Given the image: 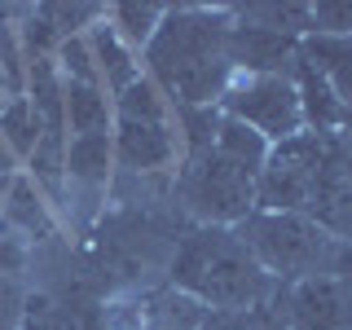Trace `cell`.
Here are the masks:
<instances>
[{"label":"cell","instance_id":"obj_15","mask_svg":"<svg viewBox=\"0 0 352 330\" xmlns=\"http://www.w3.org/2000/svg\"><path fill=\"white\" fill-rule=\"evenodd\" d=\"M234 9V18L251 22V27H264L273 31V36H286V40H308L313 36V9H308V0H251V5H229Z\"/></svg>","mask_w":352,"mask_h":330},{"label":"cell","instance_id":"obj_26","mask_svg":"<svg viewBox=\"0 0 352 330\" xmlns=\"http://www.w3.org/2000/svg\"><path fill=\"white\" fill-rule=\"evenodd\" d=\"M282 291V286H278ZM247 330H286V317H282V295H273L269 304H260L256 313H251V326Z\"/></svg>","mask_w":352,"mask_h":330},{"label":"cell","instance_id":"obj_6","mask_svg":"<svg viewBox=\"0 0 352 330\" xmlns=\"http://www.w3.org/2000/svg\"><path fill=\"white\" fill-rule=\"evenodd\" d=\"M216 106L225 119H238L251 132H260L269 146L304 132V115H300V97H295L291 75H234Z\"/></svg>","mask_w":352,"mask_h":330},{"label":"cell","instance_id":"obj_1","mask_svg":"<svg viewBox=\"0 0 352 330\" xmlns=\"http://www.w3.org/2000/svg\"><path fill=\"white\" fill-rule=\"evenodd\" d=\"M229 27V5H168L150 49L141 53L146 80L172 106H216L234 80V66L225 58Z\"/></svg>","mask_w":352,"mask_h":330},{"label":"cell","instance_id":"obj_19","mask_svg":"<svg viewBox=\"0 0 352 330\" xmlns=\"http://www.w3.org/2000/svg\"><path fill=\"white\" fill-rule=\"evenodd\" d=\"M216 150L229 154L234 163H242V168H251V172H260L264 159H269V141H264L260 132H251L247 124H238V119H220Z\"/></svg>","mask_w":352,"mask_h":330},{"label":"cell","instance_id":"obj_28","mask_svg":"<svg viewBox=\"0 0 352 330\" xmlns=\"http://www.w3.org/2000/svg\"><path fill=\"white\" fill-rule=\"evenodd\" d=\"M18 172H22V163H18V154L5 146V141H0V194L9 190V185L18 181Z\"/></svg>","mask_w":352,"mask_h":330},{"label":"cell","instance_id":"obj_2","mask_svg":"<svg viewBox=\"0 0 352 330\" xmlns=\"http://www.w3.org/2000/svg\"><path fill=\"white\" fill-rule=\"evenodd\" d=\"M163 282L203 308H225V313H251L278 295V282L256 264L242 234L225 225H185Z\"/></svg>","mask_w":352,"mask_h":330},{"label":"cell","instance_id":"obj_3","mask_svg":"<svg viewBox=\"0 0 352 330\" xmlns=\"http://www.w3.org/2000/svg\"><path fill=\"white\" fill-rule=\"evenodd\" d=\"M115 172L119 176H172L181 168V137H176L172 102L141 75L115 97Z\"/></svg>","mask_w":352,"mask_h":330},{"label":"cell","instance_id":"obj_14","mask_svg":"<svg viewBox=\"0 0 352 330\" xmlns=\"http://www.w3.org/2000/svg\"><path fill=\"white\" fill-rule=\"evenodd\" d=\"M300 58H308L326 75V84L335 88L339 106L352 119V36H308L300 44Z\"/></svg>","mask_w":352,"mask_h":330},{"label":"cell","instance_id":"obj_12","mask_svg":"<svg viewBox=\"0 0 352 330\" xmlns=\"http://www.w3.org/2000/svg\"><path fill=\"white\" fill-rule=\"evenodd\" d=\"M291 84H295V97H300V115H304V128H308V132H339V128H352V119H348V110L339 106L335 88L326 84V75L317 71L308 58L295 62Z\"/></svg>","mask_w":352,"mask_h":330},{"label":"cell","instance_id":"obj_24","mask_svg":"<svg viewBox=\"0 0 352 330\" xmlns=\"http://www.w3.org/2000/svg\"><path fill=\"white\" fill-rule=\"evenodd\" d=\"M22 300H27V286H22V278L0 282V330H18Z\"/></svg>","mask_w":352,"mask_h":330},{"label":"cell","instance_id":"obj_13","mask_svg":"<svg viewBox=\"0 0 352 330\" xmlns=\"http://www.w3.org/2000/svg\"><path fill=\"white\" fill-rule=\"evenodd\" d=\"M66 137H97L115 124V97L97 84H62Z\"/></svg>","mask_w":352,"mask_h":330},{"label":"cell","instance_id":"obj_11","mask_svg":"<svg viewBox=\"0 0 352 330\" xmlns=\"http://www.w3.org/2000/svg\"><path fill=\"white\" fill-rule=\"evenodd\" d=\"M88 49H93V62H97V80H102V88L110 97H119L124 88H132L141 75H146L141 53L119 40V31L110 27L106 18L97 22V27H88Z\"/></svg>","mask_w":352,"mask_h":330},{"label":"cell","instance_id":"obj_21","mask_svg":"<svg viewBox=\"0 0 352 330\" xmlns=\"http://www.w3.org/2000/svg\"><path fill=\"white\" fill-rule=\"evenodd\" d=\"M53 66H58L62 84H97V88H102V80H97V62H93V49H88V31H84V36L62 40L58 53H53Z\"/></svg>","mask_w":352,"mask_h":330},{"label":"cell","instance_id":"obj_5","mask_svg":"<svg viewBox=\"0 0 352 330\" xmlns=\"http://www.w3.org/2000/svg\"><path fill=\"white\" fill-rule=\"evenodd\" d=\"M238 234L247 242V251L256 256V264L278 286L326 278V269H330L335 238L304 212H260L256 207L238 225Z\"/></svg>","mask_w":352,"mask_h":330},{"label":"cell","instance_id":"obj_7","mask_svg":"<svg viewBox=\"0 0 352 330\" xmlns=\"http://www.w3.org/2000/svg\"><path fill=\"white\" fill-rule=\"evenodd\" d=\"M207 308L168 282L119 291L102 300V330H198Z\"/></svg>","mask_w":352,"mask_h":330},{"label":"cell","instance_id":"obj_18","mask_svg":"<svg viewBox=\"0 0 352 330\" xmlns=\"http://www.w3.org/2000/svg\"><path fill=\"white\" fill-rule=\"evenodd\" d=\"M176 119V137H181V159L185 154H203L216 146V132H220V106H172Z\"/></svg>","mask_w":352,"mask_h":330},{"label":"cell","instance_id":"obj_4","mask_svg":"<svg viewBox=\"0 0 352 330\" xmlns=\"http://www.w3.org/2000/svg\"><path fill=\"white\" fill-rule=\"evenodd\" d=\"M256 181L260 172L242 168L216 146L203 154H185L172 172V203L190 225H225L238 229L256 212Z\"/></svg>","mask_w":352,"mask_h":330},{"label":"cell","instance_id":"obj_25","mask_svg":"<svg viewBox=\"0 0 352 330\" xmlns=\"http://www.w3.org/2000/svg\"><path fill=\"white\" fill-rule=\"evenodd\" d=\"M256 313V308H251ZM251 313H225V308H207V317L198 322V330H247Z\"/></svg>","mask_w":352,"mask_h":330},{"label":"cell","instance_id":"obj_17","mask_svg":"<svg viewBox=\"0 0 352 330\" xmlns=\"http://www.w3.org/2000/svg\"><path fill=\"white\" fill-rule=\"evenodd\" d=\"M0 141H5V146L18 154V163L27 168V159H31V154H36V146H40V124H36V110H31L27 93L0 106Z\"/></svg>","mask_w":352,"mask_h":330},{"label":"cell","instance_id":"obj_22","mask_svg":"<svg viewBox=\"0 0 352 330\" xmlns=\"http://www.w3.org/2000/svg\"><path fill=\"white\" fill-rule=\"evenodd\" d=\"M313 36H352V0H308Z\"/></svg>","mask_w":352,"mask_h":330},{"label":"cell","instance_id":"obj_16","mask_svg":"<svg viewBox=\"0 0 352 330\" xmlns=\"http://www.w3.org/2000/svg\"><path fill=\"white\" fill-rule=\"evenodd\" d=\"M163 14H168V5H154V0H115V5H106V22L119 31V40L132 44L137 53L150 49Z\"/></svg>","mask_w":352,"mask_h":330},{"label":"cell","instance_id":"obj_9","mask_svg":"<svg viewBox=\"0 0 352 330\" xmlns=\"http://www.w3.org/2000/svg\"><path fill=\"white\" fill-rule=\"evenodd\" d=\"M0 220H5V234H14L27 251L66 238L58 207L49 203V194H44L27 172H18V181L0 194Z\"/></svg>","mask_w":352,"mask_h":330},{"label":"cell","instance_id":"obj_8","mask_svg":"<svg viewBox=\"0 0 352 330\" xmlns=\"http://www.w3.org/2000/svg\"><path fill=\"white\" fill-rule=\"evenodd\" d=\"M286 330H352V286L335 278H308L282 286Z\"/></svg>","mask_w":352,"mask_h":330},{"label":"cell","instance_id":"obj_20","mask_svg":"<svg viewBox=\"0 0 352 330\" xmlns=\"http://www.w3.org/2000/svg\"><path fill=\"white\" fill-rule=\"evenodd\" d=\"M304 216H313L330 238L352 242V185H339V190L322 194V198H317V203L308 207Z\"/></svg>","mask_w":352,"mask_h":330},{"label":"cell","instance_id":"obj_10","mask_svg":"<svg viewBox=\"0 0 352 330\" xmlns=\"http://www.w3.org/2000/svg\"><path fill=\"white\" fill-rule=\"evenodd\" d=\"M225 58L234 66V75H291L295 62H300V40L273 36L264 27H251V22L234 18Z\"/></svg>","mask_w":352,"mask_h":330},{"label":"cell","instance_id":"obj_27","mask_svg":"<svg viewBox=\"0 0 352 330\" xmlns=\"http://www.w3.org/2000/svg\"><path fill=\"white\" fill-rule=\"evenodd\" d=\"M326 278H335V282L352 286V242H339V238H335V251H330V269H326Z\"/></svg>","mask_w":352,"mask_h":330},{"label":"cell","instance_id":"obj_23","mask_svg":"<svg viewBox=\"0 0 352 330\" xmlns=\"http://www.w3.org/2000/svg\"><path fill=\"white\" fill-rule=\"evenodd\" d=\"M27 269H31V251L22 247L14 234H0V282L22 278Z\"/></svg>","mask_w":352,"mask_h":330}]
</instances>
